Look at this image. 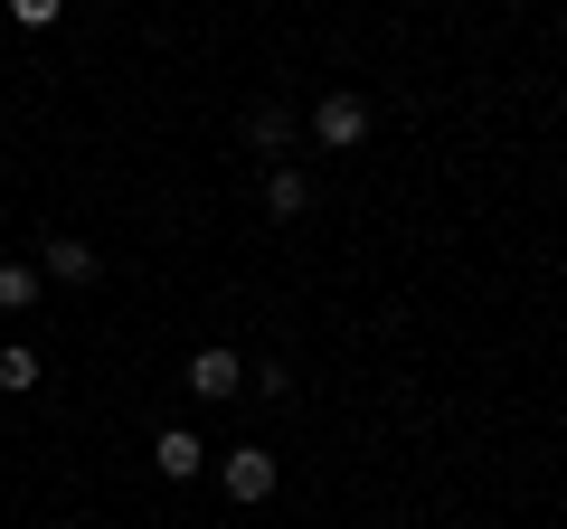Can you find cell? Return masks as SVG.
<instances>
[{
  "label": "cell",
  "instance_id": "2",
  "mask_svg": "<svg viewBox=\"0 0 567 529\" xmlns=\"http://www.w3.org/2000/svg\"><path fill=\"white\" fill-rule=\"evenodd\" d=\"M218 483H227V501H275V454H265V445L218 454Z\"/></svg>",
  "mask_w": 567,
  "mask_h": 529
},
{
  "label": "cell",
  "instance_id": "8",
  "mask_svg": "<svg viewBox=\"0 0 567 529\" xmlns=\"http://www.w3.org/2000/svg\"><path fill=\"white\" fill-rule=\"evenodd\" d=\"M246 143H256V152H284V143H293V114H284V104H256V114H246Z\"/></svg>",
  "mask_w": 567,
  "mask_h": 529
},
{
  "label": "cell",
  "instance_id": "1",
  "mask_svg": "<svg viewBox=\"0 0 567 529\" xmlns=\"http://www.w3.org/2000/svg\"><path fill=\"white\" fill-rule=\"evenodd\" d=\"M312 143H322V152H360L369 143V104L360 95H322V104H312Z\"/></svg>",
  "mask_w": 567,
  "mask_h": 529
},
{
  "label": "cell",
  "instance_id": "5",
  "mask_svg": "<svg viewBox=\"0 0 567 529\" xmlns=\"http://www.w3.org/2000/svg\"><path fill=\"white\" fill-rule=\"evenodd\" d=\"M39 274H58V284H95V246H85V237H48Z\"/></svg>",
  "mask_w": 567,
  "mask_h": 529
},
{
  "label": "cell",
  "instance_id": "7",
  "mask_svg": "<svg viewBox=\"0 0 567 529\" xmlns=\"http://www.w3.org/2000/svg\"><path fill=\"white\" fill-rule=\"evenodd\" d=\"M312 208V180L303 170H275V180H265V218H303Z\"/></svg>",
  "mask_w": 567,
  "mask_h": 529
},
{
  "label": "cell",
  "instance_id": "10",
  "mask_svg": "<svg viewBox=\"0 0 567 529\" xmlns=\"http://www.w3.org/2000/svg\"><path fill=\"white\" fill-rule=\"evenodd\" d=\"M10 20H20V29H58L66 0H10Z\"/></svg>",
  "mask_w": 567,
  "mask_h": 529
},
{
  "label": "cell",
  "instance_id": "6",
  "mask_svg": "<svg viewBox=\"0 0 567 529\" xmlns=\"http://www.w3.org/2000/svg\"><path fill=\"white\" fill-rule=\"evenodd\" d=\"M39 378H48V369H39V350H29V341H10V350H0V397H29Z\"/></svg>",
  "mask_w": 567,
  "mask_h": 529
},
{
  "label": "cell",
  "instance_id": "9",
  "mask_svg": "<svg viewBox=\"0 0 567 529\" xmlns=\"http://www.w3.org/2000/svg\"><path fill=\"white\" fill-rule=\"evenodd\" d=\"M39 303V264H0V312H29Z\"/></svg>",
  "mask_w": 567,
  "mask_h": 529
},
{
  "label": "cell",
  "instance_id": "3",
  "mask_svg": "<svg viewBox=\"0 0 567 529\" xmlns=\"http://www.w3.org/2000/svg\"><path fill=\"white\" fill-rule=\"evenodd\" d=\"M189 387H199V397H237V387H246V360H237L227 341H208L199 360H189Z\"/></svg>",
  "mask_w": 567,
  "mask_h": 529
},
{
  "label": "cell",
  "instance_id": "4",
  "mask_svg": "<svg viewBox=\"0 0 567 529\" xmlns=\"http://www.w3.org/2000/svg\"><path fill=\"white\" fill-rule=\"evenodd\" d=\"M152 464H162L171 483H189V473L208 464V445H199V435H189V426H162V435H152Z\"/></svg>",
  "mask_w": 567,
  "mask_h": 529
}]
</instances>
